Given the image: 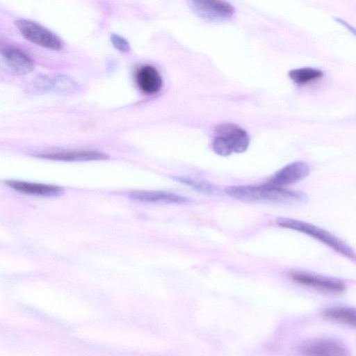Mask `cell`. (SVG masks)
Here are the masks:
<instances>
[{
  "mask_svg": "<svg viewBox=\"0 0 356 356\" xmlns=\"http://www.w3.org/2000/svg\"><path fill=\"white\" fill-rule=\"evenodd\" d=\"M321 315L333 322L356 327V309L346 306H335L324 309Z\"/></svg>",
  "mask_w": 356,
  "mask_h": 356,
  "instance_id": "14",
  "label": "cell"
},
{
  "mask_svg": "<svg viewBox=\"0 0 356 356\" xmlns=\"http://www.w3.org/2000/svg\"><path fill=\"white\" fill-rule=\"evenodd\" d=\"M300 351L305 355H348L349 350L341 341L329 337L309 339L302 343Z\"/></svg>",
  "mask_w": 356,
  "mask_h": 356,
  "instance_id": "7",
  "label": "cell"
},
{
  "mask_svg": "<svg viewBox=\"0 0 356 356\" xmlns=\"http://www.w3.org/2000/svg\"><path fill=\"white\" fill-rule=\"evenodd\" d=\"M290 277L301 285L324 293L337 294L346 289V284L343 281L333 277L302 271L291 272Z\"/></svg>",
  "mask_w": 356,
  "mask_h": 356,
  "instance_id": "5",
  "label": "cell"
},
{
  "mask_svg": "<svg viewBox=\"0 0 356 356\" xmlns=\"http://www.w3.org/2000/svg\"><path fill=\"white\" fill-rule=\"evenodd\" d=\"M309 173V166L302 161H296L278 170L267 182L268 184L280 186L296 183L305 178Z\"/></svg>",
  "mask_w": 356,
  "mask_h": 356,
  "instance_id": "9",
  "label": "cell"
},
{
  "mask_svg": "<svg viewBox=\"0 0 356 356\" xmlns=\"http://www.w3.org/2000/svg\"><path fill=\"white\" fill-rule=\"evenodd\" d=\"M6 184L20 193L43 197H55L63 193L62 187L56 185L30 182L20 180H7Z\"/></svg>",
  "mask_w": 356,
  "mask_h": 356,
  "instance_id": "12",
  "label": "cell"
},
{
  "mask_svg": "<svg viewBox=\"0 0 356 356\" xmlns=\"http://www.w3.org/2000/svg\"><path fill=\"white\" fill-rule=\"evenodd\" d=\"M216 131L222 138L232 152L243 153L250 145V136L248 132L232 123H223L218 125Z\"/></svg>",
  "mask_w": 356,
  "mask_h": 356,
  "instance_id": "8",
  "label": "cell"
},
{
  "mask_svg": "<svg viewBox=\"0 0 356 356\" xmlns=\"http://www.w3.org/2000/svg\"><path fill=\"white\" fill-rule=\"evenodd\" d=\"M135 79L139 89L147 95L158 92L163 84L159 72L150 65H144L138 67L135 73Z\"/></svg>",
  "mask_w": 356,
  "mask_h": 356,
  "instance_id": "11",
  "label": "cell"
},
{
  "mask_svg": "<svg viewBox=\"0 0 356 356\" xmlns=\"http://www.w3.org/2000/svg\"><path fill=\"white\" fill-rule=\"evenodd\" d=\"M130 197L142 202L165 204H184L190 200L188 197L180 195L160 191H134L130 193Z\"/></svg>",
  "mask_w": 356,
  "mask_h": 356,
  "instance_id": "13",
  "label": "cell"
},
{
  "mask_svg": "<svg viewBox=\"0 0 356 356\" xmlns=\"http://www.w3.org/2000/svg\"><path fill=\"white\" fill-rule=\"evenodd\" d=\"M15 24L21 34L31 42L48 49H62L63 43L60 38L40 24L24 19L17 20Z\"/></svg>",
  "mask_w": 356,
  "mask_h": 356,
  "instance_id": "3",
  "label": "cell"
},
{
  "mask_svg": "<svg viewBox=\"0 0 356 356\" xmlns=\"http://www.w3.org/2000/svg\"><path fill=\"white\" fill-rule=\"evenodd\" d=\"M42 159L58 161H102L108 159V156L96 150H74L42 153L34 155Z\"/></svg>",
  "mask_w": 356,
  "mask_h": 356,
  "instance_id": "10",
  "label": "cell"
},
{
  "mask_svg": "<svg viewBox=\"0 0 356 356\" xmlns=\"http://www.w3.org/2000/svg\"><path fill=\"white\" fill-rule=\"evenodd\" d=\"M339 23L341 24L343 26H345L347 29H348L350 32H352L354 35H356V28L348 24L347 22H344L341 19H336Z\"/></svg>",
  "mask_w": 356,
  "mask_h": 356,
  "instance_id": "19",
  "label": "cell"
},
{
  "mask_svg": "<svg viewBox=\"0 0 356 356\" xmlns=\"http://www.w3.org/2000/svg\"><path fill=\"white\" fill-rule=\"evenodd\" d=\"M0 65L2 70L13 75H24L34 68L33 62L27 54L12 47L1 49Z\"/></svg>",
  "mask_w": 356,
  "mask_h": 356,
  "instance_id": "6",
  "label": "cell"
},
{
  "mask_svg": "<svg viewBox=\"0 0 356 356\" xmlns=\"http://www.w3.org/2000/svg\"><path fill=\"white\" fill-rule=\"evenodd\" d=\"M276 222L282 227L308 235L356 262V253L354 250L340 238L324 229L307 222L289 218H278Z\"/></svg>",
  "mask_w": 356,
  "mask_h": 356,
  "instance_id": "2",
  "label": "cell"
},
{
  "mask_svg": "<svg viewBox=\"0 0 356 356\" xmlns=\"http://www.w3.org/2000/svg\"><path fill=\"white\" fill-rule=\"evenodd\" d=\"M171 178L176 181L188 186L201 193L211 196L222 195L221 190L208 181L184 176L175 175Z\"/></svg>",
  "mask_w": 356,
  "mask_h": 356,
  "instance_id": "16",
  "label": "cell"
},
{
  "mask_svg": "<svg viewBox=\"0 0 356 356\" xmlns=\"http://www.w3.org/2000/svg\"><path fill=\"white\" fill-rule=\"evenodd\" d=\"M111 41L115 48L121 52H127L130 49V45L128 41L119 35L112 34Z\"/></svg>",
  "mask_w": 356,
  "mask_h": 356,
  "instance_id": "18",
  "label": "cell"
},
{
  "mask_svg": "<svg viewBox=\"0 0 356 356\" xmlns=\"http://www.w3.org/2000/svg\"><path fill=\"white\" fill-rule=\"evenodd\" d=\"M79 86L72 79L61 74L47 75V91L68 95L76 92Z\"/></svg>",
  "mask_w": 356,
  "mask_h": 356,
  "instance_id": "15",
  "label": "cell"
},
{
  "mask_svg": "<svg viewBox=\"0 0 356 356\" xmlns=\"http://www.w3.org/2000/svg\"><path fill=\"white\" fill-rule=\"evenodd\" d=\"M225 193L234 199L247 202H268L284 205L300 204L307 202V195L302 191H291L280 186H232Z\"/></svg>",
  "mask_w": 356,
  "mask_h": 356,
  "instance_id": "1",
  "label": "cell"
},
{
  "mask_svg": "<svg viewBox=\"0 0 356 356\" xmlns=\"http://www.w3.org/2000/svg\"><path fill=\"white\" fill-rule=\"evenodd\" d=\"M188 3L197 15L209 21H225L234 13V7L224 0H188Z\"/></svg>",
  "mask_w": 356,
  "mask_h": 356,
  "instance_id": "4",
  "label": "cell"
},
{
  "mask_svg": "<svg viewBox=\"0 0 356 356\" xmlns=\"http://www.w3.org/2000/svg\"><path fill=\"white\" fill-rule=\"evenodd\" d=\"M323 75L321 70L312 67L294 69L289 72L290 79L298 84L307 83L321 78Z\"/></svg>",
  "mask_w": 356,
  "mask_h": 356,
  "instance_id": "17",
  "label": "cell"
}]
</instances>
